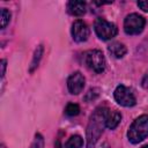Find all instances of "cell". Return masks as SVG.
Listing matches in <instances>:
<instances>
[{"label": "cell", "mask_w": 148, "mask_h": 148, "mask_svg": "<svg viewBox=\"0 0 148 148\" xmlns=\"http://www.w3.org/2000/svg\"><path fill=\"white\" fill-rule=\"evenodd\" d=\"M109 109L106 108H97L94 113L91 114L88 126H87V147L88 148H94L96 142L98 141L99 136L103 133L105 125V119H106V113Z\"/></svg>", "instance_id": "6da1fadb"}, {"label": "cell", "mask_w": 148, "mask_h": 148, "mask_svg": "<svg viewBox=\"0 0 148 148\" xmlns=\"http://www.w3.org/2000/svg\"><path fill=\"white\" fill-rule=\"evenodd\" d=\"M148 136V114L138 117L127 131V138L132 143H139Z\"/></svg>", "instance_id": "7a4b0ae2"}, {"label": "cell", "mask_w": 148, "mask_h": 148, "mask_svg": "<svg viewBox=\"0 0 148 148\" xmlns=\"http://www.w3.org/2000/svg\"><path fill=\"white\" fill-rule=\"evenodd\" d=\"M83 61L89 69H91L92 72L98 73V74L104 72V69L106 67L105 57L102 53V51H99V50L87 51L83 56Z\"/></svg>", "instance_id": "3957f363"}, {"label": "cell", "mask_w": 148, "mask_h": 148, "mask_svg": "<svg viewBox=\"0 0 148 148\" xmlns=\"http://www.w3.org/2000/svg\"><path fill=\"white\" fill-rule=\"evenodd\" d=\"M94 29H95V32L98 36V38H101L102 40L112 39L118 34L117 25L114 23H112V22L106 21L105 18H102V17H98L95 21Z\"/></svg>", "instance_id": "277c9868"}, {"label": "cell", "mask_w": 148, "mask_h": 148, "mask_svg": "<svg viewBox=\"0 0 148 148\" xmlns=\"http://www.w3.org/2000/svg\"><path fill=\"white\" fill-rule=\"evenodd\" d=\"M146 25V20L143 16L133 13L126 16L124 21V30L127 35H139L142 32Z\"/></svg>", "instance_id": "5b68a950"}, {"label": "cell", "mask_w": 148, "mask_h": 148, "mask_svg": "<svg viewBox=\"0 0 148 148\" xmlns=\"http://www.w3.org/2000/svg\"><path fill=\"white\" fill-rule=\"evenodd\" d=\"M113 96H114L116 102L119 105L125 106V108H131V106L135 105V103H136V99H135L133 91L124 84H119L116 88Z\"/></svg>", "instance_id": "8992f818"}, {"label": "cell", "mask_w": 148, "mask_h": 148, "mask_svg": "<svg viewBox=\"0 0 148 148\" xmlns=\"http://www.w3.org/2000/svg\"><path fill=\"white\" fill-rule=\"evenodd\" d=\"M89 28L82 20H76L72 24V37L77 43H83L89 37Z\"/></svg>", "instance_id": "52a82bcc"}, {"label": "cell", "mask_w": 148, "mask_h": 148, "mask_svg": "<svg viewBox=\"0 0 148 148\" xmlns=\"http://www.w3.org/2000/svg\"><path fill=\"white\" fill-rule=\"evenodd\" d=\"M84 83H86L84 76L80 72H74L73 74L69 75V77L67 80V88L71 94L77 95L83 90Z\"/></svg>", "instance_id": "ba28073f"}, {"label": "cell", "mask_w": 148, "mask_h": 148, "mask_svg": "<svg viewBox=\"0 0 148 148\" xmlns=\"http://www.w3.org/2000/svg\"><path fill=\"white\" fill-rule=\"evenodd\" d=\"M87 5L84 1L72 0L67 3V12L73 16H82L86 13Z\"/></svg>", "instance_id": "9c48e42d"}, {"label": "cell", "mask_w": 148, "mask_h": 148, "mask_svg": "<svg viewBox=\"0 0 148 148\" xmlns=\"http://www.w3.org/2000/svg\"><path fill=\"white\" fill-rule=\"evenodd\" d=\"M108 51H109V53H110L113 58L120 59V58H123V57L126 54L127 49H126V46H125L124 44H121V43H119V42H113V43H111V44L108 46Z\"/></svg>", "instance_id": "30bf717a"}, {"label": "cell", "mask_w": 148, "mask_h": 148, "mask_svg": "<svg viewBox=\"0 0 148 148\" xmlns=\"http://www.w3.org/2000/svg\"><path fill=\"white\" fill-rule=\"evenodd\" d=\"M120 120H121V114H120L118 111H116V110H112V111L109 110V111H108V113H106V119H105V125H106L108 128L114 130V128L119 125Z\"/></svg>", "instance_id": "8fae6325"}, {"label": "cell", "mask_w": 148, "mask_h": 148, "mask_svg": "<svg viewBox=\"0 0 148 148\" xmlns=\"http://www.w3.org/2000/svg\"><path fill=\"white\" fill-rule=\"evenodd\" d=\"M43 52H44V46L40 44L36 47L35 52H34V57H32V60H31V64H30V68H29V72L32 73L39 65V61L43 57Z\"/></svg>", "instance_id": "7c38bea8"}, {"label": "cell", "mask_w": 148, "mask_h": 148, "mask_svg": "<svg viewBox=\"0 0 148 148\" xmlns=\"http://www.w3.org/2000/svg\"><path fill=\"white\" fill-rule=\"evenodd\" d=\"M82 145H83V139L80 135H72L67 140L65 148H82Z\"/></svg>", "instance_id": "4fadbf2b"}, {"label": "cell", "mask_w": 148, "mask_h": 148, "mask_svg": "<svg viewBox=\"0 0 148 148\" xmlns=\"http://www.w3.org/2000/svg\"><path fill=\"white\" fill-rule=\"evenodd\" d=\"M65 113L69 117H74V116H77L80 113V106L75 103H69L67 104V106L65 108Z\"/></svg>", "instance_id": "5bb4252c"}, {"label": "cell", "mask_w": 148, "mask_h": 148, "mask_svg": "<svg viewBox=\"0 0 148 148\" xmlns=\"http://www.w3.org/2000/svg\"><path fill=\"white\" fill-rule=\"evenodd\" d=\"M0 21H1V29L6 28L7 24L9 23V21H10V13H9V10H7V8H2L1 9V18H0Z\"/></svg>", "instance_id": "9a60e30c"}, {"label": "cell", "mask_w": 148, "mask_h": 148, "mask_svg": "<svg viewBox=\"0 0 148 148\" xmlns=\"http://www.w3.org/2000/svg\"><path fill=\"white\" fill-rule=\"evenodd\" d=\"M98 95H99V89H98V88L89 89L88 92H87V95L84 96V101H87V102H91V101H94L95 98H97Z\"/></svg>", "instance_id": "2e32d148"}, {"label": "cell", "mask_w": 148, "mask_h": 148, "mask_svg": "<svg viewBox=\"0 0 148 148\" xmlns=\"http://www.w3.org/2000/svg\"><path fill=\"white\" fill-rule=\"evenodd\" d=\"M30 148H44V138L42 136V134L37 133L35 135V140L31 143Z\"/></svg>", "instance_id": "e0dca14e"}, {"label": "cell", "mask_w": 148, "mask_h": 148, "mask_svg": "<svg viewBox=\"0 0 148 148\" xmlns=\"http://www.w3.org/2000/svg\"><path fill=\"white\" fill-rule=\"evenodd\" d=\"M138 6H139L143 12H148V1H147V0L138 1Z\"/></svg>", "instance_id": "ac0fdd59"}, {"label": "cell", "mask_w": 148, "mask_h": 148, "mask_svg": "<svg viewBox=\"0 0 148 148\" xmlns=\"http://www.w3.org/2000/svg\"><path fill=\"white\" fill-rule=\"evenodd\" d=\"M141 84H142V87H143L145 89H147V90H148V72L145 74V76H143V79H142Z\"/></svg>", "instance_id": "d6986e66"}, {"label": "cell", "mask_w": 148, "mask_h": 148, "mask_svg": "<svg viewBox=\"0 0 148 148\" xmlns=\"http://www.w3.org/2000/svg\"><path fill=\"white\" fill-rule=\"evenodd\" d=\"M5 72H6V60H1V76H5Z\"/></svg>", "instance_id": "ffe728a7"}, {"label": "cell", "mask_w": 148, "mask_h": 148, "mask_svg": "<svg viewBox=\"0 0 148 148\" xmlns=\"http://www.w3.org/2000/svg\"><path fill=\"white\" fill-rule=\"evenodd\" d=\"M57 148H60V142L59 141H57V146H56Z\"/></svg>", "instance_id": "44dd1931"}, {"label": "cell", "mask_w": 148, "mask_h": 148, "mask_svg": "<svg viewBox=\"0 0 148 148\" xmlns=\"http://www.w3.org/2000/svg\"><path fill=\"white\" fill-rule=\"evenodd\" d=\"M141 148H148V145H146V146H143V147H141Z\"/></svg>", "instance_id": "7402d4cb"}]
</instances>
